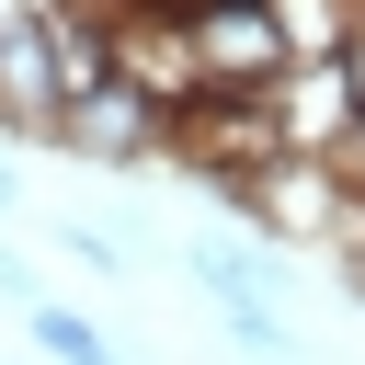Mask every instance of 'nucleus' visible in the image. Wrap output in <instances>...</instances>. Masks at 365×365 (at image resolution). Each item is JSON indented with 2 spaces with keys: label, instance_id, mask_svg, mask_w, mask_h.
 Wrapping results in <instances>:
<instances>
[]
</instances>
